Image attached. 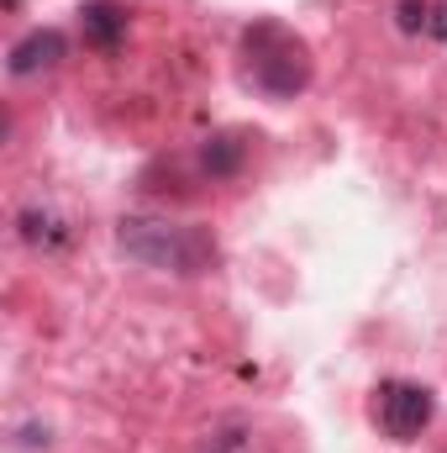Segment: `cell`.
<instances>
[{
    "label": "cell",
    "instance_id": "obj_1",
    "mask_svg": "<svg viewBox=\"0 0 447 453\" xmlns=\"http://www.w3.org/2000/svg\"><path fill=\"white\" fill-rule=\"evenodd\" d=\"M116 248L132 264L158 269V274H179V280L211 269V258H216V242H211L206 226L163 222V217H121L116 222Z\"/></svg>",
    "mask_w": 447,
    "mask_h": 453
},
{
    "label": "cell",
    "instance_id": "obj_2",
    "mask_svg": "<svg viewBox=\"0 0 447 453\" xmlns=\"http://www.w3.org/2000/svg\"><path fill=\"white\" fill-rule=\"evenodd\" d=\"M242 58H247V80H253L263 96H279V101H284V96H295V90L311 85V48H306L290 27H279V21L247 27Z\"/></svg>",
    "mask_w": 447,
    "mask_h": 453
},
{
    "label": "cell",
    "instance_id": "obj_3",
    "mask_svg": "<svg viewBox=\"0 0 447 453\" xmlns=\"http://www.w3.org/2000/svg\"><path fill=\"white\" fill-rule=\"evenodd\" d=\"M432 417H437V395L421 380H379V390H374V422H379L384 438L411 443V438H421L432 427Z\"/></svg>",
    "mask_w": 447,
    "mask_h": 453
},
{
    "label": "cell",
    "instance_id": "obj_4",
    "mask_svg": "<svg viewBox=\"0 0 447 453\" xmlns=\"http://www.w3.org/2000/svg\"><path fill=\"white\" fill-rule=\"evenodd\" d=\"M16 237H21L32 253H64V248L74 242V226H69V217H64L58 206L32 201V206L16 211Z\"/></svg>",
    "mask_w": 447,
    "mask_h": 453
},
{
    "label": "cell",
    "instance_id": "obj_5",
    "mask_svg": "<svg viewBox=\"0 0 447 453\" xmlns=\"http://www.w3.org/2000/svg\"><path fill=\"white\" fill-rule=\"evenodd\" d=\"M64 53H69V37L58 32V27H37V32H27L16 48H11V74L16 80H32V74H42V69H58L64 64Z\"/></svg>",
    "mask_w": 447,
    "mask_h": 453
},
{
    "label": "cell",
    "instance_id": "obj_6",
    "mask_svg": "<svg viewBox=\"0 0 447 453\" xmlns=\"http://www.w3.org/2000/svg\"><path fill=\"white\" fill-rule=\"evenodd\" d=\"M80 32H85L90 48L116 53L121 37H126V16H121V5H111V0H90V5L80 11Z\"/></svg>",
    "mask_w": 447,
    "mask_h": 453
},
{
    "label": "cell",
    "instance_id": "obj_7",
    "mask_svg": "<svg viewBox=\"0 0 447 453\" xmlns=\"http://www.w3.org/2000/svg\"><path fill=\"white\" fill-rule=\"evenodd\" d=\"M242 158H247V142H242L237 132H216V137L201 142V169H206L211 180H231V174L242 169Z\"/></svg>",
    "mask_w": 447,
    "mask_h": 453
},
{
    "label": "cell",
    "instance_id": "obj_8",
    "mask_svg": "<svg viewBox=\"0 0 447 453\" xmlns=\"http://www.w3.org/2000/svg\"><path fill=\"white\" fill-rule=\"evenodd\" d=\"M395 16H400V32H427L432 37V0H400L395 5Z\"/></svg>",
    "mask_w": 447,
    "mask_h": 453
},
{
    "label": "cell",
    "instance_id": "obj_9",
    "mask_svg": "<svg viewBox=\"0 0 447 453\" xmlns=\"http://www.w3.org/2000/svg\"><path fill=\"white\" fill-rule=\"evenodd\" d=\"M432 37H447V0H432Z\"/></svg>",
    "mask_w": 447,
    "mask_h": 453
}]
</instances>
